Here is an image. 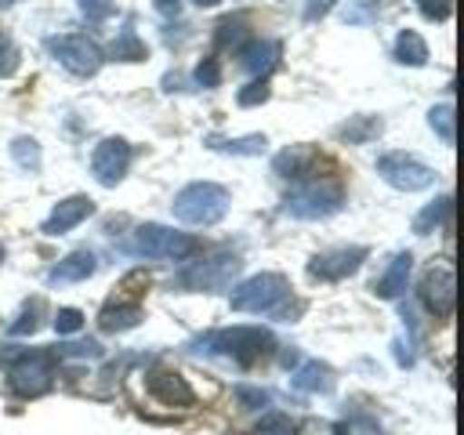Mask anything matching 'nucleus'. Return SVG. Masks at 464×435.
I'll return each instance as SVG.
<instances>
[{
  "mask_svg": "<svg viewBox=\"0 0 464 435\" xmlns=\"http://www.w3.org/2000/svg\"><path fill=\"white\" fill-rule=\"evenodd\" d=\"M145 384H149L152 399H160L163 406H192L196 402V392L185 384V377L178 370H152Z\"/></svg>",
  "mask_w": 464,
  "mask_h": 435,
  "instance_id": "14",
  "label": "nucleus"
},
{
  "mask_svg": "<svg viewBox=\"0 0 464 435\" xmlns=\"http://www.w3.org/2000/svg\"><path fill=\"white\" fill-rule=\"evenodd\" d=\"M254 435H297V424L286 417V413H265L261 420H257V428H254Z\"/></svg>",
  "mask_w": 464,
  "mask_h": 435,
  "instance_id": "30",
  "label": "nucleus"
},
{
  "mask_svg": "<svg viewBox=\"0 0 464 435\" xmlns=\"http://www.w3.org/2000/svg\"><path fill=\"white\" fill-rule=\"evenodd\" d=\"M18 69V47L11 44V36L0 33V76H11Z\"/></svg>",
  "mask_w": 464,
  "mask_h": 435,
  "instance_id": "37",
  "label": "nucleus"
},
{
  "mask_svg": "<svg viewBox=\"0 0 464 435\" xmlns=\"http://www.w3.org/2000/svg\"><path fill=\"white\" fill-rule=\"evenodd\" d=\"M11 156H14L18 167L40 170V145H36L33 138H14V141H11Z\"/></svg>",
  "mask_w": 464,
  "mask_h": 435,
  "instance_id": "29",
  "label": "nucleus"
},
{
  "mask_svg": "<svg viewBox=\"0 0 464 435\" xmlns=\"http://www.w3.org/2000/svg\"><path fill=\"white\" fill-rule=\"evenodd\" d=\"M94 268H98V257H94L91 250H72V254H65V257L47 272V279H51V283H80V279L94 276Z\"/></svg>",
  "mask_w": 464,
  "mask_h": 435,
  "instance_id": "16",
  "label": "nucleus"
},
{
  "mask_svg": "<svg viewBox=\"0 0 464 435\" xmlns=\"http://www.w3.org/2000/svg\"><path fill=\"white\" fill-rule=\"evenodd\" d=\"M366 261V246H337V250H323L308 261V276L315 279H326V283H337L344 276H352L359 265Z\"/></svg>",
  "mask_w": 464,
  "mask_h": 435,
  "instance_id": "12",
  "label": "nucleus"
},
{
  "mask_svg": "<svg viewBox=\"0 0 464 435\" xmlns=\"http://www.w3.org/2000/svg\"><path fill=\"white\" fill-rule=\"evenodd\" d=\"M420 304L435 315V319H450L453 315V301H457V279H453V268L450 265H439V268H428L424 279H420Z\"/></svg>",
  "mask_w": 464,
  "mask_h": 435,
  "instance_id": "11",
  "label": "nucleus"
},
{
  "mask_svg": "<svg viewBox=\"0 0 464 435\" xmlns=\"http://www.w3.org/2000/svg\"><path fill=\"white\" fill-rule=\"evenodd\" d=\"M112 58H120V62H141V58H149V47H145V40L134 33V25H130V22H123V29L116 33Z\"/></svg>",
  "mask_w": 464,
  "mask_h": 435,
  "instance_id": "23",
  "label": "nucleus"
},
{
  "mask_svg": "<svg viewBox=\"0 0 464 435\" xmlns=\"http://www.w3.org/2000/svg\"><path fill=\"white\" fill-rule=\"evenodd\" d=\"M286 297H290L286 276H279V272H257V276L243 279L239 286H232L228 304H232V312H254V315H261V312H276Z\"/></svg>",
  "mask_w": 464,
  "mask_h": 435,
  "instance_id": "4",
  "label": "nucleus"
},
{
  "mask_svg": "<svg viewBox=\"0 0 464 435\" xmlns=\"http://www.w3.org/2000/svg\"><path fill=\"white\" fill-rule=\"evenodd\" d=\"M7 377L18 395H44L54 381V355L51 352H22Z\"/></svg>",
  "mask_w": 464,
  "mask_h": 435,
  "instance_id": "8",
  "label": "nucleus"
},
{
  "mask_svg": "<svg viewBox=\"0 0 464 435\" xmlns=\"http://www.w3.org/2000/svg\"><path fill=\"white\" fill-rule=\"evenodd\" d=\"M312 160H315V152H312L308 145H290V149H283V152L272 160V167H276L279 178H304Z\"/></svg>",
  "mask_w": 464,
  "mask_h": 435,
  "instance_id": "20",
  "label": "nucleus"
},
{
  "mask_svg": "<svg viewBox=\"0 0 464 435\" xmlns=\"http://www.w3.org/2000/svg\"><path fill=\"white\" fill-rule=\"evenodd\" d=\"M83 326V312L80 308H58L54 312V330L58 334H76Z\"/></svg>",
  "mask_w": 464,
  "mask_h": 435,
  "instance_id": "33",
  "label": "nucleus"
},
{
  "mask_svg": "<svg viewBox=\"0 0 464 435\" xmlns=\"http://www.w3.org/2000/svg\"><path fill=\"white\" fill-rule=\"evenodd\" d=\"M268 94H272V87H268V80L261 76V80L246 83V87L236 94V102H239L243 109H250V105H261V102H268Z\"/></svg>",
  "mask_w": 464,
  "mask_h": 435,
  "instance_id": "31",
  "label": "nucleus"
},
{
  "mask_svg": "<svg viewBox=\"0 0 464 435\" xmlns=\"http://www.w3.org/2000/svg\"><path fill=\"white\" fill-rule=\"evenodd\" d=\"M0 261H4V246H0Z\"/></svg>",
  "mask_w": 464,
  "mask_h": 435,
  "instance_id": "43",
  "label": "nucleus"
},
{
  "mask_svg": "<svg viewBox=\"0 0 464 435\" xmlns=\"http://www.w3.org/2000/svg\"><path fill=\"white\" fill-rule=\"evenodd\" d=\"M395 62L420 69V65L428 62V44H424V36L413 33V29H402V33L395 36Z\"/></svg>",
  "mask_w": 464,
  "mask_h": 435,
  "instance_id": "21",
  "label": "nucleus"
},
{
  "mask_svg": "<svg viewBox=\"0 0 464 435\" xmlns=\"http://www.w3.org/2000/svg\"><path fill=\"white\" fill-rule=\"evenodd\" d=\"M91 214H94V203H91L87 196H69V199L54 203V210L44 218L40 232H44V236H65L69 228H76V225L87 221Z\"/></svg>",
  "mask_w": 464,
  "mask_h": 435,
  "instance_id": "13",
  "label": "nucleus"
},
{
  "mask_svg": "<svg viewBox=\"0 0 464 435\" xmlns=\"http://www.w3.org/2000/svg\"><path fill=\"white\" fill-rule=\"evenodd\" d=\"M127 250L138 254V257H170V261H188L192 254H199V239L196 236H185V232H174L167 225H138L127 239Z\"/></svg>",
  "mask_w": 464,
  "mask_h": 435,
  "instance_id": "3",
  "label": "nucleus"
},
{
  "mask_svg": "<svg viewBox=\"0 0 464 435\" xmlns=\"http://www.w3.org/2000/svg\"><path fill=\"white\" fill-rule=\"evenodd\" d=\"M334 435H381V428L370 417H352V420H341L334 428Z\"/></svg>",
  "mask_w": 464,
  "mask_h": 435,
  "instance_id": "32",
  "label": "nucleus"
},
{
  "mask_svg": "<svg viewBox=\"0 0 464 435\" xmlns=\"http://www.w3.org/2000/svg\"><path fill=\"white\" fill-rule=\"evenodd\" d=\"M127 167H130V145L123 138H102L94 145V152H91V174H94L98 185H105V188L120 185L123 174H127Z\"/></svg>",
  "mask_w": 464,
  "mask_h": 435,
  "instance_id": "10",
  "label": "nucleus"
},
{
  "mask_svg": "<svg viewBox=\"0 0 464 435\" xmlns=\"http://www.w3.org/2000/svg\"><path fill=\"white\" fill-rule=\"evenodd\" d=\"M141 319H145L141 304H105L98 315V326L105 334H123V330H134Z\"/></svg>",
  "mask_w": 464,
  "mask_h": 435,
  "instance_id": "19",
  "label": "nucleus"
},
{
  "mask_svg": "<svg viewBox=\"0 0 464 435\" xmlns=\"http://www.w3.org/2000/svg\"><path fill=\"white\" fill-rule=\"evenodd\" d=\"M40 323H44V301H40V297H33V301H25V304H22L18 319H14L7 330H11V337H25V334H36V330H40Z\"/></svg>",
  "mask_w": 464,
  "mask_h": 435,
  "instance_id": "26",
  "label": "nucleus"
},
{
  "mask_svg": "<svg viewBox=\"0 0 464 435\" xmlns=\"http://www.w3.org/2000/svg\"><path fill=\"white\" fill-rule=\"evenodd\" d=\"M428 123H431V130L446 141V145H453L457 141V127H453V105L450 102H442V105H435L431 112H428Z\"/></svg>",
  "mask_w": 464,
  "mask_h": 435,
  "instance_id": "27",
  "label": "nucleus"
},
{
  "mask_svg": "<svg viewBox=\"0 0 464 435\" xmlns=\"http://www.w3.org/2000/svg\"><path fill=\"white\" fill-rule=\"evenodd\" d=\"M417 7L428 22H446L450 11H453V0H417Z\"/></svg>",
  "mask_w": 464,
  "mask_h": 435,
  "instance_id": "36",
  "label": "nucleus"
},
{
  "mask_svg": "<svg viewBox=\"0 0 464 435\" xmlns=\"http://www.w3.org/2000/svg\"><path fill=\"white\" fill-rule=\"evenodd\" d=\"M207 352L236 362V366H257L261 359L272 355L276 348V337L261 326H228V330H218V334H207L199 341Z\"/></svg>",
  "mask_w": 464,
  "mask_h": 435,
  "instance_id": "1",
  "label": "nucleus"
},
{
  "mask_svg": "<svg viewBox=\"0 0 464 435\" xmlns=\"http://www.w3.org/2000/svg\"><path fill=\"white\" fill-rule=\"evenodd\" d=\"M413 359H417V352H413V334L410 337H395V362L399 366H413Z\"/></svg>",
  "mask_w": 464,
  "mask_h": 435,
  "instance_id": "39",
  "label": "nucleus"
},
{
  "mask_svg": "<svg viewBox=\"0 0 464 435\" xmlns=\"http://www.w3.org/2000/svg\"><path fill=\"white\" fill-rule=\"evenodd\" d=\"M170 210L185 225H214L228 210V188H221L214 181H192L174 196Z\"/></svg>",
  "mask_w": 464,
  "mask_h": 435,
  "instance_id": "2",
  "label": "nucleus"
},
{
  "mask_svg": "<svg viewBox=\"0 0 464 435\" xmlns=\"http://www.w3.org/2000/svg\"><path fill=\"white\" fill-rule=\"evenodd\" d=\"M44 47L54 54L58 65H65L72 76H94L102 69V47L80 33H62V36H47Z\"/></svg>",
  "mask_w": 464,
  "mask_h": 435,
  "instance_id": "6",
  "label": "nucleus"
},
{
  "mask_svg": "<svg viewBox=\"0 0 464 435\" xmlns=\"http://www.w3.org/2000/svg\"><path fill=\"white\" fill-rule=\"evenodd\" d=\"M276 58H279V44H276V40H254V44H246V47L239 51L243 69L254 72V76H265V72L276 65Z\"/></svg>",
  "mask_w": 464,
  "mask_h": 435,
  "instance_id": "18",
  "label": "nucleus"
},
{
  "mask_svg": "<svg viewBox=\"0 0 464 435\" xmlns=\"http://www.w3.org/2000/svg\"><path fill=\"white\" fill-rule=\"evenodd\" d=\"M341 203H344L341 185H334V181H308V185H301V188H294L286 196L283 210L290 218H301V221H319V218L337 214Z\"/></svg>",
  "mask_w": 464,
  "mask_h": 435,
  "instance_id": "5",
  "label": "nucleus"
},
{
  "mask_svg": "<svg viewBox=\"0 0 464 435\" xmlns=\"http://www.w3.org/2000/svg\"><path fill=\"white\" fill-rule=\"evenodd\" d=\"M4 4H11V0H4Z\"/></svg>",
  "mask_w": 464,
  "mask_h": 435,
  "instance_id": "44",
  "label": "nucleus"
},
{
  "mask_svg": "<svg viewBox=\"0 0 464 435\" xmlns=\"http://www.w3.org/2000/svg\"><path fill=\"white\" fill-rule=\"evenodd\" d=\"M290 384H294L297 392L326 395V392H334V370H330L326 362H319V359H308V362H301V366L294 370Z\"/></svg>",
  "mask_w": 464,
  "mask_h": 435,
  "instance_id": "17",
  "label": "nucleus"
},
{
  "mask_svg": "<svg viewBox=\"0 0 464 435\" xmlns=\"http://www.w3.org/2000/svg\"><path fill=\"white\" fill-rule=\"evenodd\" d=\"M450 210H453V199H450V196H439L435 203H428V207L413 218V232H417V236H431V232L450 218Z\"/></svg>",
  "mask_w": 464,
  "mask_h": 435,
  "instance_id": "24",
  "label": "nucleus"
},
{
  "mask_svg": "<svg viewBox=\"0 0 464 435\" xmlns=\"http://www.w3.org/2000/svg\"><path fill=\"white\" fill-rule=\"evenodd\" d=\"M330 7H334V0H304V22H319Z\"/></svg>",
  "mask_w": 464,
  "mask_h": 435,
  "instance_id": "40",
  "label": "nucleus"
},
{
  "mask_svg": "<svg viewBox=\"0 0 464 435\" xmlns=\"http://www.w3.org/2000/svg\"><path fill=\"white\" fill-rule=\"evenodd\" d=\"M236 399H239L243 410H261V406H268V392H265V388H250V384H239V388H236Z\"/></svg>",
  "mask_w": 464,
  "mask_h": 435,
  "instance_id": "34",
  "label": "nucleus"
},
{
  "mask_svg": "<svg viewBox=\"0 0 464 435\" xmlns=\"http://www.w3.org/2000/svg\"><path fill=\"white\" fill-rule=\"evenodd\" d=\"M192 4H199V7H214V4H221V0H192Z\"/></svg>",
  "mask_w": 464,
  "mask_h": 435,
  "instance_id": "42",
  "label": "nucleus"
},
{
  "mask_svg": "<svg viewBox=\"0 0 464 435\" xmlns=\"http://www.w3.org/2000/svg\"><path fill=\"white\" fill-rule=\"evenodd\" d=\"M239 25H243V18H225V22L218 25V29H221V33H218V40H221V44L239 40Z\"/></svg>",
  "mask_w": 464,
  "mask_h": 435,
  "instance_id": "41",
  "label": "nucleus"
},
{
  "mask_svg": "<svg viewBox=\"0 0 464 435\" xmlns=\"http://www.w3.org/2000/svg\"><path fill=\"white\" fill-rule=\"evenodd\" d=\"M196 83H199V87H218V83H221V65H218V58H203V62L196 65Z\"/></svg>",
  "mask_w": 464,
  "mask_h": 435,
  "instance_id": "35",
  "label": "nucleus"
},
{
  "mask_svg": "<svg viewBox=\"0 0 464 435\" xmlns=\"http://www.w3.org/2000/svg\"><path fill=\"white\" fill-rule=\"evenodd\" d=\"M51 355H54V359H98V355H102V344H98L94 337H87V341H69V344L51 348Z\"/></svg>",
  "mask_w": 464,
  "mask_h": 435,
  "instance_id": "28",
  "label": "nucleus"
},
{
  "mask_svg": "<svg viewBox=\"0 0 464 435\" xmlns=\"http://www.w3.org/2000/svg\"><path fill=\"white\" fill-rule=\"evenodd\" d=\"M80 11L87 14V22H105L112 14V4L109 0H80Z\"/></svg>",
  "mask_w": 464,
  "mask_h": 435,
  "instance_id": "38",
  "label": "nucleus"
},
{
  "mask_svg": "<svg viewBox=\"0 0 464 435\" xmlns=\"http://www.w3.org/2000/svg\"><path fill=\"white\" fill-rule=\"evenodd\" d=\"M207 145L218 149V152H232V156H261L268 149V138L265 134H246V138H228V141L210 138Z\"/></svg>",
  "mask_w": 464,
  "mask_h": 435,
  "instance_id": "25",
  "label": "nucleus"
},
{
  "mask_svg": "<svg viewBox=\"0 0 464 435\" xmlns=\"http://www.w3.org/2000/svg\"><path fill=\"white\" fill-rule=\"evenodd\" d=\"M236 268H239V257L225 250V254H214V257H207V261L185 268V272L178 276V286H181V290H225V286L232 283Z\"/></svg>",
  "mask_w": 464,
  "mask_h": 435,
  "instance_id": "9",
  "label": "nucleus"
},
{
  "mask_svg": "<svg viewBox=\"0 0 464 435\" xmlns=\"http://www.w3.org/2000/svg\"><path fill=\"white\" fill-rule=\"evenodd\" d=\"M410 268H413V254H410V250L395 254V257H392V265L384 268V276L373 283V294H377V297H384V301L402 297V294H406V283H410Z\"/></svg>",
  "mask_w": 464,
  "mask_h": 435,
  "instance_id": "15",
  "label": "nucleus"
},
{
  "mask_svg": "<svg viewBox=\"0 0 464 435\" xmlns=\"http://www.w3.org/2000/svg\"><path fill=\"white\" fill-rule=\"evenodd\" d=\"M377 174L399 192H420L435 181V170L428 163H420L417 156H406V152H384L377 160Z\"/></svg>",
  "mask_w": 464,
  "mask_h": 435,
  "instance_id": "7",
  "label": "nucleus"
},
{
  "mask_svg": "<svg viewBox=\"0 0 464 435\" xmlns=\"http://www.w3.org/2000/svg\"><path fill=\"white\" fill-rule=\"evenodd\" d=\"M381 130H384L381 116H352L348 123L337 127V138L348 141V145H362V141H373Z\"/></svg>",
  "mask_w": 464,
  "mask_h": 435,
  "instance_id": "22",
  "label": "nucleus"
}]
</instances>
